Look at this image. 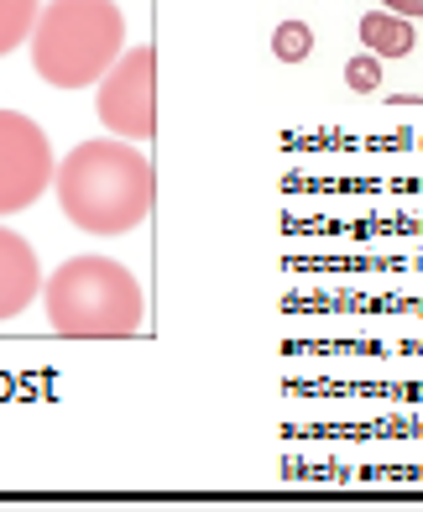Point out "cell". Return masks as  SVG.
I'll list each match as a JSON object with an SVG mask.
<instances>
[{
	"label": "cell",
	"instance_id": "cell-1",
	"mask_svg": "<svg viewBox=\"0 0 423 512\" xmlns=\"http://www.w3.org/2000/svg\"><path fill=\"white\" fill-rule=\"evenodd\" d=\"M53 189L68 225H79L84 236H126L152 215V162L141 157L121 136L105 142H79L58 168H53Z\"/></svg>",
	"mask_w": 423,
	"mask_h": 512
},
{
	"label": "cell",
	"instance_id": "cell-2",
	"mask_svg": "<svg viewBox=\"0 0 423 512\" xmlns=\"http://www.w3.org/2000/svg\"><path fill=\"white\" fill-rule=\"evenodd\" d=\"M27 42L32 68L53 89H84L126 53V16L115 0H47Z\"/></svg>",
	"mask_w": 423,
	"mask_h": 512
},
{
	"label": "cell",
	"instance_id": "cell-3",
	"mask_svg": "<svg viewBox=\"0 0 423 512\" xmlns=\"http://www.w3.org/2000/svg\"><path fill=\"white\" fill-rule=\"evenodd\" d=\"M47 324L68 340H126L141 330V283L110 256H74L42 283Z\"/></svg>",
	"mask_w": 423,
	"mask_h": 512
},
{
	"label": "cell",
	"instance_id": "cell-4",
	"mask_svg": "<svg viewBox=\"0 0 423 512\" xmlns=\"http://www.w3.org/2000/svg\"><path fill=\"white\" fill-rule=\"evenodd\" d=\"M94 110L121 142H147L157 131V53L152 48H126L105 68Z\"/></svg>",
	"mask_w": 423,
	"mask_h": 512
},
{
	"label": "cell",
	"instance_id": "cell-5",
	"mask_svg": "<svg viewBox=\"0 0 423 512\" xmlns=\"http://www.w3.org/2000/svg\"><path fill=\"white\" fill-rule=\"evenodd\" d=\"M53 142L21 110H0V215H21L53 183Z\"/></svg>",
	"mask_w": 423,
	"mask_h": 512
},
{
	"label": "cell",
	"instance_id": "cell-6",
	"mask_svg": "<svg viewBox=\"0 0 423 512\" xmlns=\"http://www.w3.org/2000/svg\"><path fill=\"white\" fill-rule=\"evenodd\" d=\"M42 293V267L37 251L16 236V230L0 225V319H16L37 304Z\"/></svg>",
	"mask_w": 423,
	"mask_h": 512
},
{
	"label": "cell",
	"instance_id": "cell-7",
	"mask_svg": "<svg viewBox=\"0 0 423 512\" xmlns=\"http://www.w3.org/2000/svg\"><path fill=\"white\" fill-rule=\"evenodd\" d=\"M356 37H361V48L366 53H376V58H408L413 53V27H408V16H397V11H366L361 16V27H356Z\"/></svg>",
	"mask_w": 423,
	"mask_h": 512
},
{
	"label": "cell",
	"instance_id": "cell-8",
	"mask_svg": "<svg viewBox=\"0 0 423 512\" xmlns=\"http://www.w3.org/2000/svg\"><path fill=\"white\" fill-rule=\"evenodd\" d=\"M37 11H42V0H0V58L16 53L32 37Z\"/></svg>",
	"mask_w": 423,
	"mask_h": 512
},
{
	"label": "cell",
	"instance_id": "cell-9",
	"mask_svg": "<svg viewBox=\"0 0 423 512\" xmlns=\"http://www.w3.org/2000/svg\"><path fill=\"white\" fill-rule=\"evenodd\" d=\"M272 53L282 63H303V58L314 53V32L303 27V21H282V27L272 32Z\"/></svg>",
	"mask_w": 423,
	"mask_h": 512
},
{
	"label": "cell",
	"instance_id": "cell-10",
	"mask_svg": "<svg viewBox=\"0 0 423 512\" xmlns=\"http://www.w3.org/2000/svg\"><path fill=\"white\" fill-rule=\"evenodd\" d=\"M345 84L356 89V95H376V89H382V58H376V53H356L345 63Z\"/></svg>",
	"mask_w": 423,
	"mask_h": 512
},
{
	"label": "cell",
	"instance_id": "cell-11",
	"mask_svg": "<svg viewBox=\"0 0 423 512\" xmlns=\"http://www.w3.org/2000/svg\"><path fill=\"white\" fill-rule=\"evenodd\" d=\"M382 11H397V16H418L423 21V0H376Z\"/></svg>",
	"mask_w": 423,
	"mask_h": 512
}]
</instances>
